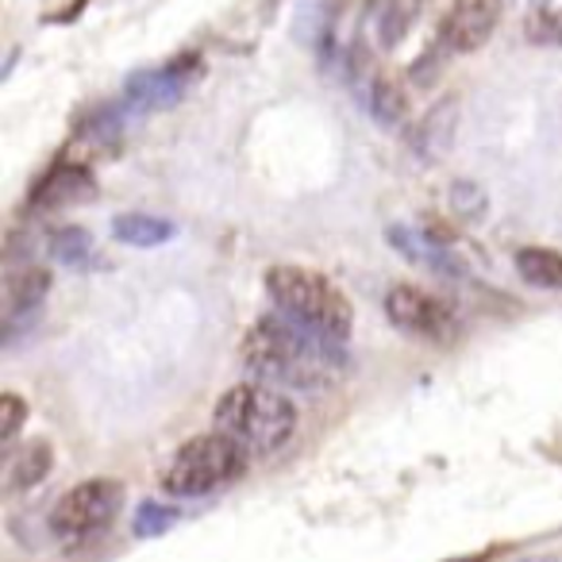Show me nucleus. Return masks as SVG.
<instances>
[{"instance_id": "7", "label": "nucleus", "mask_w": 562, "mask_h": 562, "mask_svg": "<svg viewBox=\"0 0 562 562\" xmlns=\"http://www.w3.org/2000/svg\"><path fill=\"white\" fill-rule=\"evenodd\" d=\"M385 316L397 324L401 331L428 339V344H454L462 331V321L447 301L431 297L420 285H393L385 293Z\"/></svg>"}, {"instance_id": "23", "label": "nucleus", "mask_w": 562, "mask_h": 562, "mask_svg": "<svg viewBox=\"0 0 562 562\" xmlns=\"http://www.w3.org/2000/svg\"><path fill=\"white\" fill-rule=\"evenodd\" d=\"M173 520H178V513H173V508L147 501V505L135 513V536H158V531H166Z\"/></svg>"}, {"instance_id": "17", "label": "nucleus", "mask_w": 562, "mask_h": 562, "mask_svg": "<svg viewBox=\"0 0 562 562\" xmlns=\"http://www.w3.org/2000/svg\"><path fill=\"white\" fill-rule=\"evenodd\" d=\"M516 273L536 290H562V255L547 247L516 250Z\"/></svg>"}, {"instance_id": "19", "label": "nucleus", "mask_w": 562, "mask_h": 562, "mask_svg": "<svg viewBox=\"0 0 562 562\" xmlns=\"http://www.w3.org/2000/svg\"><path fill=\"white\" fill-rule=\"evenodd\" d=\"M524 35L536 47H562V0H531L524 12Z\"/></svg>"}, {"instance_id": "12", "label": "nucleus", "mask_w": 562, "mask_h": 562, "mask_svg": "<svg viewBox=\"0 0 562 562\" xmlns=\"http://www.w3.org/2000/svg\"><path fill=\"white\" fill-rule=\"evenodd\" d=\"M454 132H459V101L454 97H443L439 104H431L420 116V124L408 132V147L424 158V162H436L451 150Z\"/></svg>"}, {"instance_id": "2", "label": "nucleus", "mask_w": 562, "mask_h": 562, "mask_svg": "<svg viewBox=\"0 0 562 562\" xmlns=\"http://www.w3.org/2000/svg\"><path fill=\"white\" fill-rule=\"evenodd\" d=\"M212 428L239 443L243 451L255 454H278L297 431V405H293L278 385L266 382H243L232 385L212 408Z\"/></svg>"}, {"instance_id": "9", "label": "nucleus", "mask_w": 562, "mask_h": 562, "mask_svg": "<svg viewBox=\"0 0 562 562\" xmlns=\"http://www.w3.org/2000/svg\"><path fill=\"white\" fill-rule=\"evenodd\" d=\"M196 70H201V58L196 55H178L162 70H135L124 81V109L127 112L173 109L186 97L189 78H196Z\"/></svg>"}, {"instance_id": "24", "label": "nucleus", "mask_w": 562, "mask_h": 562, "mask_svg": "<svg viewBox=\"0 0 562 562\" xmlns=\"http://www.w3.org/2000/svg\"><path fill=\"white\" fill-rule=\"evenodd\" d=\"M443 63H447V55L436 47V43H431V47L424 50L420 58H416L413 70H408V74H413L416 86H431V81H436V74H439V66H443Z\"/></svg>"}, {"instance_id": "26", "label": "nucleus", "mask_w": 562, "mask_h": 562, "mask_svg": "<svg viewBox=\"0 0 562 562\" xmlns=\"http://www.w3.org/2000/svg\"><path fill=\"white\" fill-rule=\"evenodd\" d=\"M454 562H462V559H454ZM467 562H482V559H467Z\"/></svg>"}, {"instance_id": "18", "label": "nucleus", "mask_w": 562, "mask_h": 562, "mask_svg": "<svg viewBox=\"0 0 562 562\" xmlns=\"http://www.w3.org/2000/svg\"><path fill=\"white\" fill-rule=\"evenodd\" d=\"M124 112L127 109H116V104L93 109L78 124V143H89V147H101V150H116L120 139H124Z\"/></svg>"}, {"instance_id": "21", "label": "nucleus", "mask_w": 562, "mask_h": 562, "mask_svg": "<svg viewBox=\"0 0 562 562\" xmlns=\"http://www.w3.org/2000/svg\"><path fill=\"white\" fill-rule=\"evenodd\" d=\"M451 209L462 224H474V220H482L485 209H490V196H485V189L477 186V181H454L451 186Z\"/></svg>"}, {"instance_id": "15", "label": "nucleus", "mask_w": 562, "mask_h": 562, "mask_svg": "<svg viewBox=\"0 0 562 562\" xmlns=\"http://www.w3.org/2000/svg\"><path fill=\"white\" fill-rule=\"evenodd\" d=\"M50 467H55V451L47 439H32L27 447H20V454L9 462V493H27L35 485L47 482Z\"/></svg>"}, {"instance_id": "11", "label": "nucleus", "mask_w": 562, "mask_h": 562, "mask_svg": "<svg viewBox=\"0 0 562 562\" xmlns=\"http://www.w3.org/2000/svg\"><path fill=\"white\" fill-rule=\"evenodd\" d=\"M385 239L393 243V250H401V255L408 258V262L424 266V270L439 273V278H451V281H462L467 278V262H462L459 255H454L447 243H439L436 235L428 232H416V227H385Z\"/></svg>"}, {"instance_id": "22", "label": "nucleus", "mask_w": 562, "mask_h": 562, "mask_svg": "<svg viewBox=\"0 0 562 562\" xmlns=\"http://www.w3.org/2000/svg\"><path fill=\"white\" fill-rule=\"evenodd\" d=\"M24 420H27V405H24V397H20V393H4V397H0V443L9 447L12 439L20 436V428H24Z\"/></svg>"}, {"instance_id": "1", "label": "nucleus", "mask_w": 562, "mask_h": 562, "mask_svg": "<svg viewBox=\"0 0 562 562\" xmlns=\"http://www.w3.org/2000/svg\"><path fill=\"white\" fill-rule=\"evenodd\" d=\"M239 359L255 382L290 390H328L347 367L344 344L290 321L285 313L258 316L243 336Z\"/></svg>"}, {"instance_id": "3", "label": "nucleus", "mask_w": 562, "mask_h": 562, "mask_svg": "<svg viewBox=\"0 0 562 562\" xmlns=\"http://www.w3.org/2000/svg\"><path fill=\"white\" fill-rule=\"evenodd\" d=\"M266 293L273 297L278 313L321 336L347 344L355 331V305L336 281L305 266H270L266 270Z\"/></svg>"}, {"instance_id": "6", "label": "nucleus", "mask_w": 562, "mask_h": 562, "mask_svg": "<svg viewBox=\"0 0 562 562\" xmlns=\"http://www.w3.org/2000/svg\"><path fill=\"white\" fill-rule=\"evenodd\" d=\"M120 501H124V485L116 477H89L63 493V501L50 513V528L63 539H86L116 516Z\"/></svg>"}, {"instance_id": "25", "label": "nucleus", "mask_w": 562, "mask_h": 562, "mask_svg": "<svg viewBox=\"0 0 562 562\" xmlns=\"http://www.w3.org/2000/svg\"><path fill=\"white\" fill-rule=\"evenodd\" d=\"M89 0H70L66 9H58L55 16H47V24H70V20H78L81 16V9H86Z\"/></svg>"}, {"instance_id": "5", "label": "nucleus", "mask_w": 562, "mask_h": 562, "mask_svg": "<svg viewBox=\"0 0 562 562\" xmlns=\"http://www.w3.org/2000/svg\"><path fill=\"white\" fill-rule=\"evenodd\" d=\"M339 74H344L347 89L359 97V104L378 120V124L382 127H405V120H408L405 89H401L397 81H393L390 74L370 58V50L362 47V43H351V47H347L344 70Z\"/></svg>"}, {"instance_id": "10", "label": "nucleus", "mask_w": 562, "mask_h": 562, "mask_svg": "<svg viewBox=\"0 0 562 562\" xmlns=\"http://www.w3.org/2000/svg\"><path fill=\"white\" fill-rule=\"evenodd\" d=\"M97 196V178L89 170V162L78 158H58L47 173L32 186L27 193V209L32 212H58L74 209V204H86Z\"/></svg>"}, {"instance_id": "14", "label": "nucleus", "mask_w": 562, "mask_h": 562, "mask_svg": "<svg viewBox=\"0 0 562 562\" xmlns=\"http://www.w3.org/2000/svg\"><path fill=\"white\" fill-rule=\"evenodd\" d=\"M112 235L127 247H139V250H150V247H162L178 235V227L170 224L166 216H150V212H124V216L112 220Z\"/></svg>"}, {"instance_id": "8", "label": "nucleus", "mask_w": 562, "mask_h": 562, "mask_svg": "<svg viewBox=\"0 0 562 562\" xmlns=\"http://www.w3.org/2000/svg\"><path fill=\"white\" fill-rule=\"evenodd\" d=\"M501 9H505V0H451V9L439 20L436 47L443 50L447 58L482 50L485 40L497 32Z\"/></svg>"}, {"instance_id": "16", "label": "nucleus", "mask_w": 562, "mask_h": 562, "mask_svg": "<svg viewBox=\"0 0 562 562\" xmlns=\"http://www.w3.org/2000/svg\"><path fill=\"white\" fill-rule=\"evenodd\" d=\"M424 16V0H382L374 12V32H378V43L385 50L397 47L401 40H408L416 24Z\"/></svg>"}, {"instance_id": "4", "label": "nucleus", "mask_w": 562, "mask_h": 562, "mask_svg": "<svg viewBox=\"0 0 562 562\" xmlns=\"http://www.w3.org/2000/svg\"><path fill=\"white\" fill-rule=\"evenodd\" d=\"M250 467V454L239 443H232L220 431L181 443L162 467V490L170 497H209L227 485H235Z\"/></svg>"}, {"instance_id": "20", "label": "nucleus", "mask_w": 562, "mask_h": 562, "mask_svg": "<svg viewBox=\"0 0 562 562\" xmlns=\"http://www.w3.org/2000/svg\"><path fill=\"white\" fill-rule=\"evenodd\" d=\"M47 250L55 262L70 266V270H81V266H89V258H93V239H89L86 227H58L55 235L47 239Z\"/></svg>"}, {"instance_id": "13", "label": "nucleus", "mask_w": 562, "mask_h": 562, "mask_svg": "<svg viewBox=\"0 0 562 562\" xmlns=\"http://www.w3.org/2000/svg\"><path fill=\"white\" fill-rule=\"evenodd\" d=\"M50 293V270H43V266H32L27 262L24 270L9 273V285H4V331L16 328L24 316H35L43 305V297Z\"/></svg>"}]
</instances>
